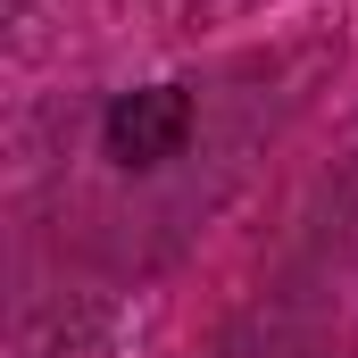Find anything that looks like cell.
Returning <instances> with one entry per match:
<instances>
[{"mask_svg":"<svg viewBox=\"0 0 358 358\" xmlns=\"http://www.w3.org/2000/svg\"><path fill=\"white\" fill-rule=\"evenodd\" d=\"M100 142H108L117 167H167V159H183V142H192V92H176V84L117 92L108 117H100Z\"/></svg>","mask_w":358,"mask_h":358,"instance_id":"1","label":"cell"}]
</instances>
